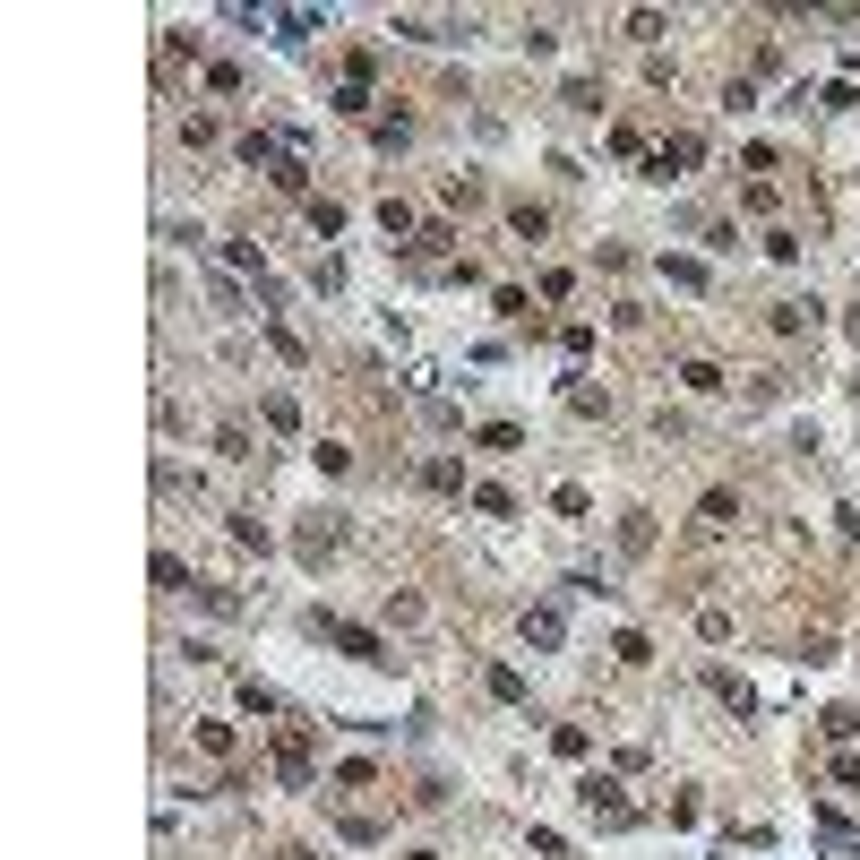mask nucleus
Wrapping results in <instances>:
<instances>
[{"mask_svg":"<svg viewBox=\"0 0 860 860\" xmlns=\"http://www.w3.org/2000/svg\"><path fill=\"white\" fill-rule=\"evenodd\" d=\"M336 112H344V121H362V112H370V95H362V78H344V86H336Z\"/></svg>","mask_w":860,"mask_h":860,"instance_id":"23","label":"nucleus"},{"mask_svg":"<svg viewBox=\"0 0 860 860\" xmlns=\"http://www.w3.org/2000/svg\"><path fill=\"white\" fill-rule=\"evenodd\" d=\"M241 706H250V714H284V697L267 680H241Z\"/></svg>","mask_w":860,"mask_h":860,"instance_id":"19","label":"nucleus"},{"mask_svg":"<svg viewBox=\"0 0 860 860\" xmlns=\"http://www.w3.org/2000/svg\"><path fill=\"white\" fill-rule=\"evenodd\" d=\"M310 233H327V241L344 233V207H336V198H310Z\"/></svg>","mask_w":860,"mask_h":860,"instance_id":"18","label":"nucleus"},{"mask_svg":"<svg viewBox=\"0 0 860 860\" xmlns=\"http://www.w3.org/2000/svg\"><path fill=\"white\" fill-rule=\"evenodd\" d=\"M697 525H706V534H731V525H740V491H706L697 499Z\"/></svg>","mask_w":860,"mask_h":860,"instance_id":"5","label":"nucleus"},{"mask_svg":"<svg viewBox=\"0 0 860 860\" xmlns=\"http://www.w3.org/2000/svg\"><path fill=\"white\" fill-rule=\"evenodd\" d=\"M482 448L508 456V448H525V430H516V422H491V430H482Z\"/></svg>","mask_w":860,"mask_h":860,"instance_id":"25","label":"nucleus"},{"mask_svg":"<svg viewBox=\"0 0 860 860\" xmlns=\"http://www.w3.org/2000/svg\"><path fill=\"white\" fill-rule=\"evenodd\" d=\"M276 860H310V852H276Z\"/></svg>","mask_w":860,"mask_h":860,"instance_id":"28","label":"nucleus"},{"mask_svg":"<svg viewBox=\"0 0 860 860\" xmlns=\"http://www.w3.org/2000/svg\"><path fill=\"white\" fill-rule=\"evenodd\" d=\"M215 456H233V465H250L258 448H250V430H241V422H224V430H215Z\"/></svg>","mask_w":860,"mask_h":860,"instance_id":"12","label":"nucleus"},{"mask_svg":"<svg viewBox=\"0 0 860 860\" xmlns=\"http://www.w3.org/2000/svg\"><path fill=\"white\" fill-rule=\"evenodd\" d=\"M310 628H319L327 645H336V654H353V663H396V654H387L379 637H370V628H353V620H336V611H310Z\"/></svg>","mask_w":860,"mask_h":860,"instance_id":"1","label":"nucleus"},{"mask_svg":"<svg viewBox=\"0 0 860 860\" xmlns=\"http://www.w3.org/2000/svg\"><path fill=\"white\" fill-rule=\"evenodd\" d=\"M620 551H628V559L654 551V516H645V508H628V516H620Z\"/></svg>","mask_w":860,"mask_h":860,"instance_id":"8","label":"nucleus"},{"mask_svg":"<svg viewBox=\"0 0 860 860\" xmlns=\"http://www.w3.org/2000/svg\"><path fill=\"white\" fill-rule=\"evenodd\" d=\"M577 800L602 817V826H628V817H637V809L620 800V783H602V774H585V783H577Z\"/></svg>","mask_w":860,"mask_h":860,"instance_id":"3","label":"nucleus"},{"mask_svg":"<svg viewBox=\"0 0 860 860\" xmlns=\"http://www.w3.org/2000/svg\"><path fill=\"white\" fill-rule=\"evenodd\" d=\"M241 164L276 172V164H284V147H276V138H267V129H241Z\"/></svg>","mask_w":860,"mask_h":860,"instance_id":"9","label":"nucleus"},{"mask_svg":"<svg viewBox=\"0 0 860 860\" xmlns=\"http://www.w3.org/2000/svg\"><path fill=\"white\" fill-rule=\"evenodd\" d=\"M198 749H207V757H233V723H198Z\"/></svg>","mask_w":860,"mask_h":860,"instance_id":"24","label":"nucleus"},{"mask_svg":"<svg viewBox=\"0 0 860 860\" xmlns=\"http://www.w3.org/2000/svg\"><path fill=\"white\" fill-rule=\"evenodd\" d=\"M628 35H637V43H663L671 18H663V9H637V18H628Z\"/></svg>","mask_w":860,"mask_h":860,"instance_id":"20","label":"nucleus"},{"mask_svg":"<svg viewBox=\"0 0 860 860\" xmlns=\"http://www.w3.org/2000/svg\"><path fill=\"white\" fill-rule=\"evenodd\" d=\"M568 112H602V86L594 78H568Z\"/></svg>","mask_w":860,"mask_h":860,"instance_id":"26","label":"nucleus"},{"mask_svg":"<svg viewBox=\"0 0 860 860\" xmlns=\"http://www.w3.org/2000/svg\"><path fill=\"white\" fill-rule=\"evenodd\" d=\"M766 327H774V336H817V301H774Z\"/></svg>","mask_w":860,"mask_h":860,"instance_id":"4","label":"nucleus"},{"mask_svg":"<svg viewBox=\"0 0 860 860\" xmlns=\"http://www.w3.org/2000/svg\"><path fill=\"white\" fill-rule=\"evenodd\" d=\"M267 181H276V190H284V198H301V190H310V164H301V155H284V164H276V172H267Z\"/></svg>","mask_w":860,"mask_h":860,"instance_id":"13","label":"nucleus"},{"mask_svg":"<svg viewBox=\"0 0 860 860\" xmlns=\"http://www.w3.org/2000/svg\"><path fill=\"white\" fill-rule=\"evenodd\" d=\"M276 774L293 783V792L319 783V766H310V723H276Z\"/></svg>","mask_w":860,"mask_h":860,"instance_id":"2","label":"nucleus"},{"mask_svg":"<svg viewBox=\"0 0 860 860\" xmlns=\"http://www.w3.org/2000/svg\"><path fill=\"white\" fill-rule=\"evenodd\" d=\"M267 26H276V43H310V35H319V9H276V18H267Z\"/></svg>","mask_w":860,"mask_h":860,"instance_id":"6","label":"nucleus"},{"mask_svg":"<svg viewBox=\"0 0 860 860\" xmlns=\"http://www.w3.org/2000/svg\"><path fill=\"white\" fill-rule=\"evenodd\" d=\"M508 233L516 241H542V233H551V215H542V207H508Z\"/></svg>","mask_w":860,"mask_h":860,"instance_id":"15","label":"nucleus"},{"mask_svg":"<svg viewBox=\"0 0 860 860\" xmlns=\"http://www.w3.org/2000/svg\"><path fill=\"white\" fill-rule=\"evenodd\" d=\"M164 61H198V35H190V26H164Z\"/></svg>","mask_w":860,"mask_h":860,"instance_id":"22","label":"nucleus"},{"mask_svg":"<svg viewBox=\"0 0 860 860\" xmlns=\"http://www.w3.org/2000/svg\"><path fill=\"white\" fill-rule=\"evenodd\" d=\"M233 542H241V551H267V525H258V508H233Z\"/></svg>","mask_w":860,"mask_h":860,"instance_id":"17","label":"nucleus"},{"mask_svg":"<svg viewBox=\"0 0 860 860\" xmlns=\"http://www.w3.org/2000/svg\"><path fill=\"white\" fill-rule=\"evenodd\" d=\"M482 688H491L499 706H525V680H516V671H508V663H482Z\"/></svg>","mask_w":860,"mask_h":860,"instance_id":"10","label":"nucleus"},{"mask_svg":"<svg viewBox=\"0 0 860 860\" xmlns=\"http://www.w3.org/2000/svg\"><path fill=\"white\" fill-rule=\"evenodd\" d=\"M525 637H534V645H559V611H525Z\"/></svg>","mask_w":860,"mask_h":860,"instance_id":"27","label":"nucleus"},{"mask_svg":"<svg viewBox=\"0 0 860 860\" xmlns=\"http://www.w3.org/2000/svg\"><path fill=\"white\" fill-rule=\"evenodd\" d=\"M422 482H430V491H465V465H456V456H430Z\"/></svg>","mask_w":860,"mask_h":860,"instance_id":"11","label":"nucleus"},{"mask_svg":"<svg viewBox=\"0 0 860 860\" xmlns=\"http://www.w3.org/2000/svg\"><path fill=\"white\" fill-rule=\"evenodd\" d=\"M198 585H207V577H190L172 551H155V594H198Z\"/></svg>","mask_w":860,"mask_h":860,"instance_id":"7","label":"nucleus"},{"mask_svg":"<svg viewBox=\"0 0 860 860\" xmlns=\"http://www.w3.org/2000/svg\"><path fill=\"white\" fill-rule=\"evenodd\" d=\"M379 224H387V241H405V250H413V207H405V198H387Z\"/></svg>","mask_w":860,"mask_h":860,"instance_id":"14","label":"nucleus"},{"mask_svg":"<svg viewBox=\"0 0 860 860\" xmlns=\"http://www.w3.org/2000/svg\"><path fill=\"white\" fill-rule=\"evenodd\" d=\"M198 602H207L215 620H233V611H241V594H233V585H198Z\"/></svg>","mask_w":860,"mask_h":860,"instance_id":"21","label":"nucleus"},{"mask_svg":"<svg viewBox=\"0 0 860 860\" xmlns=\"http://www.w3.org/2000/svg\"><path fill=\"white\" fill-rule=\"evenodd\" d=\"M680 387H688V396H714V387H723V370H714V362H680Z\"/></svg>","mask_w":860,"mask_h":860,"instance_id":"16","label":"nucleus"}]
</instances>
